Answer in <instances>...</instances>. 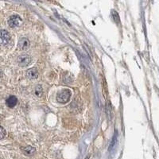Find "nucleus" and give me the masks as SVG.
Segmentation results:
<instances>
[{
  "label": "nucleus",
  "instance_id": "obj_1",
  "mask_svg": "<svg viewBox=\"0 0 159 159\" xmlns=\"http://www.w3.org/2000/svg\"><path fill=\"white\" fill-rule=\"evenodd\" d=\"M71 97V92L69 89H64L57 94V100L60 103H66Z\"/></svg>",
  "mask_w": 159,
  "mask_h": 159
},
{
  "label": "nucleus",
  "instance_id": "obj_2",
  "mask_svg": "<svg viewBox=\"0 0 159 159\" xmlns=\"http://www.w3.org/2000/svg\"><path fill=\"white\" fill-rule=\"evenodd\" d=\"M10 41V35L5 29H0V45L5 46Z\"/></svg>",
  "mask_w": 159,
  "mask_h": 159
},
{
  "label": "nucleus",
  "instance_id": "obj_3",
  "mask_svg": "<svg viewBox=\"0 0 159 159\" xmlns=\"http://www.w3.org/2000/svg\"><path fill=\"white\" fill-rule=\"evenodd\" d=\"M17 62L20 66H27L31 62V57L30 56H29L28 54H22L18 57Z\"/></svg>",
  "mask_w": 159,
  "mask_h": 159
},
{
  "label": "nucleus",
  "instance_id": "obj_4",
  "mask_svg": "<svg viewBox=\"0 0 159 159\" xmlns=\"http://www.w3.org/2000/svg\"><path fill=\"white\" fill-rule=\"evenodd\" d=\"M22 19L19 15H16V14L10 16L9 19H8V25H9L10 27H12V28L19 26L22 24Z\"/></svg>",
  "mask_w": 159,
  "mask_h": 159
},
{
  "label": "nucleus",
  "instance_id": "obj_5",
  "mask_svg": "<svg viewBox=\"0 0 159 159\" xmlns=\"http://www.w3.org/2000/svg\"><path fill=\"white\" fill-rule=\"evenodd\" d=\"M29 46V41L26 38H22L19 39V43H18V47L22 49V50H25L26 49H28Z\"/></svg>",
  "mask_w": 159,
  "mask_h": 159
},
{
  "label": "nucleus",
  "instance_id": "obj_6",
  "mask_svg": "<svg viewBox=\"0 0 159 159\" xmlns=\"http://www.w3.org/2000/svg\"><path fill=\"white\" fill-rule=\"evenodd\" d=\"M26 76L28 77L29 79H36L38 78V69L36 68H32V69H29L27 70L26 72Z\"/></svg>",
  "mask_w": 159,
  "mask_h": 159
},
{
  "label": "nucleus",
  "instance_id": "obj_7",
  "mask_svg": "<svg viewBox=\"0 0 159 159\" xmlns=\"http://www.w3.org/2000/svg\"><path fill=\"white\" fill-rule=\"evenodd\" d=\"M22 149V153L27 156L33 155L35 153V151H36V149H35L34 147H33V146H23V147H22V149Z\"/></svg>",
  "mask_w": 159,
  "mask_h": 159
},
{
  "label": "nucleus",
  "instance_id": "obj_8",
  "mask_svg": "<svg viewBox=\"0 0 159 159\" xmlns=\"http://www.w3.org/2000/svg\"><path fill=\"white\" fill-rule=\"evenodd\" d=\"M6 105L9 107V108H14L15 107V105L18 103V99L16 98L14 95H10L9 98L6 100Z\"/></svg>",
  "mask_w": 159,
  "mask_h": 159
},
{
  "label": "nucleus",
  "instance_id": "obj_9",
  "mask_svg": "<svg viewBox=\"0 0 159 159\" xmlns=\"http://www.w3.org/2000/svg\"><path fill=\"white\" fill-rule=\"evenodd\" d=\"M116 142H117V134H115V135H114V138H113V139H112V142H111V144H110L109 149H108L109 151H111L112 149H114V146H115V144H116Z\"/></svg>",
  "mask_w": 159,
  "mask_h": 159
},
{
  "label": "nucleus",
  "instance_id": "obj_10",
  "mask_svg": "<svg viewBox=\"0 0 159 159\" xmlns=\"http://www.w3.org/2000/svg\"><path fill=\"white\" fill-rule=\"evenodd\" d=\"M42 93H43V90H42V88H41V86L38 85L36 87V88H35V94L36 95H38L39 97H41V95H42Z\"/></svg>",
  "mask_w": 159,
  "mask_h": 159
},
{
  "label": "nucleus",
  "instance_id": "obj_11",
  "mask_svg": "<svg viewBox=\"0 0 159 159\" xmlns=\"http://www.w3.org/2000/svg\"><path fill=\"white\" fill-rule=\"evenodd\" d=\"M6 130H5V129L0 126V140L3 139V138L6 136Z\"/></svg>",
  "mask_w": 159,
  "mask_h": 159
},
{
  "label": "nucleus",
  "instance_id": "obj_12",
  "mask_svg": "<svg viewBox=\"0 0 159 159\" xmlns=\"http://www.w3.org/2000/svg\"><path fill=\"white\" fill-rule=\"evenodd\" d=\"M112 17H113V19H114V20L116 22H119V15H118V14L116 11H112Z\"/></svg>",
  "mask_w": 159,
  "mask_h": 159
}]
</instances>
